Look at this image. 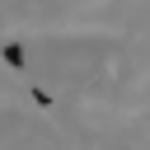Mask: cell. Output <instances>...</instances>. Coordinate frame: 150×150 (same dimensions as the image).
Here are the masks:
<instances>
[{
    "label": "cell",
    "instance_id": "obj_1",
    "mask_svg": "<svg viewBox=\"0 0 150 150\" xmlns=\"http://www.w3.org/2000/svg\"><path fill=\"white\" fill-rule=\"evenodd\" d=\"M0 56H5V66H9V70H23V61H28L19 42H5V47H0Z\"/></svg>",
    "mask_w": 150,
    "mask_h": 150
}]
</instances>
